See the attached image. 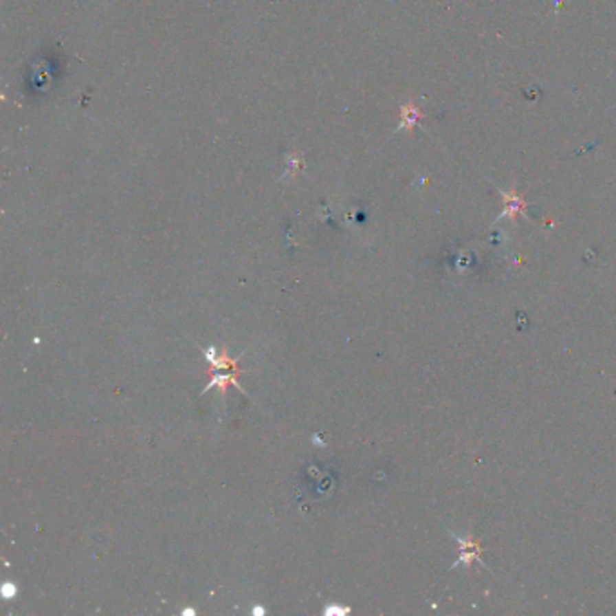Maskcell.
Listing matches in <instances>:
<instances>
[{
	"mask_svg": "<svg viewBox=\"0 0 616 616\" xmlns=\"http://www.w3.org/2000/svg\"><path fill=\"white\" fill-rule=\"evenodd\" d=\"M499 194H500V197L505 199V210H503V214L497 217V221L503 217L515 219V215L517 214L526 215V212H524V210H526V206H528V204H526V201H524L522 197H520V195L515 192V190L514 192H506V190L499 188Z\"/></svg>",
	"mask_w": 616,
	"mask_h": 616,
	"instance_id": "cell-1",
	"label": "cell"
},
{
	"mask_svg": "<svg viewBox=\"0 0 616 616\" xmlns=\"http://www.w3.org/2000/svg\"><path fill=\"white\" fill-rule=\"evenodd\" d=\"M419 118H421V111L417 107L416 103L408 102L405 105L399 107V125L396 131H403V129H407V131H412L414 126L419 123Z\"/></svg>",
	"mask_w": 616,
	"mask_h": 616,
	"instance_id": "cell-2",
	"label": "cell"
}]
</instances>
